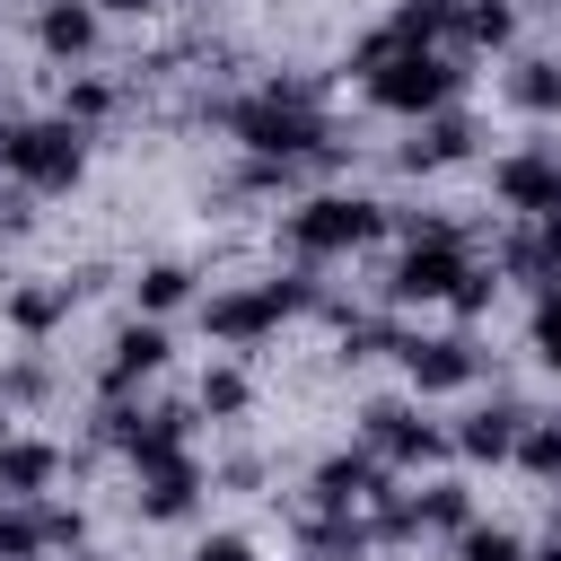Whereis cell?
I'll return each mask as SVG.
<instances>
[{
  "label": "cell",
  "mask_w": 561,
  "mask_h": 561,
  "mask_svg": "<svg viewBox=\"0 0 561 561\" xmlns=\"http://www.w3.org/2000/svg\"><path fill=\"white\" fill-rule=\"evenodd\" d=\"M228 131H237L263 167H298L307 149H324V123H316V105H307L298 88H263V96L228 105Z\"/></svg>",
  "instance_id": "1"
},
{
  "label": "cell",
  "mask_w": 561,
  "mask_h": 561,
  "mask_svg": "<svg viewBox=\"0 0 561 561\" xmlns=\"http://www.w3.org/2000/svg\"><path fill=\"white\" fill-rule=\"evenodd\" d=\"M0 167L35 193H70L88 167V140H79V123H18V131H0Z\"/></svg>",
  "instance_id": "2"
},
{
  "label": "cell",
  "mask_w": 561,
  "mask_h": 561,
  "mask_svg": "<svg viewBox=\"0 0 561 561\" xmlns=\"http://www.w3.org/2000/svg\"><path fill=\"white\" fill-rule=\"evenodd\" d=\"M456 79H465V70H456L447 53H386V61L368 70V96H377L386 114H412V123H421V114H438V105L456 96Z\"/></svg>",
  "instance_id": "3"
},
{
  "label": "cell",
  "mask_w": 561,
  "mask_h": 561,
  "mask_svg": "<svg viewBox=\"0 0 561 561\" xmlns=\"http://www.w3.org/2000/svg\"><path fill=\"white\" fill-rule=\"evenodd\" d=\"M377 228H386V210H377V202H359V193H316L307 210H289V245H298L307 263L351 254V245H368Z\"/></svg>",
  "instance_id": "4"
},
{
  "label": "cell",
  "mask_w": 561,
  "mask_h": 561,
  "mask_svg": "<svg viewBox=\"0 0 561 561\" xmlns=\"http://www.w3.org/2000/svg\"><path fill=\"white\" fill-rule=\"evenodd\" d=\"M307 298H316V280H307V272H289V280H263V289H228V298H210V307H202V324H210L219 342H263V333H272L280 316H298Z\"/></svg>",
  "instance_id": "5"
},
{
  "label": "cell",
  "mask_w": 561,
  "mask_h": 561,
  "mask_svg": "<svg viewBox=\"0 0 561 561\" xmlns=\"http://www.w3.org/2000/svg\"><path fill=\"white\" fill-rule=\"evenodd\" d=\"M456 280H465V245H456L447 219H430V228H412V245H403L386 298H403V307H412V298H456Z\"/></svg>",
  "instance_id": "6"
},
{
  "label": "cell",
  "mask_w": 561,
  "mask_h": 561,
  "mask_svg": "<svg viewBox=\"0 0 561 561\" xmlns=\"http://www.w3.org/2000/svg\"><path fill=\"white\" fill-rule=\"evenodd\" d=\"M491 193H500L508 210H526V219H552V210H561V158H552V149H517V158L491 167Z\"/></svg>",
  "instance_id": "7"
},
{
  "label": "cell",
  "mask_w": 561,
  "mask_h": 561,
  "mask_svg": "<svg viewBox=\"0 0 561 561\" xmlns=\"http://www.w3.org/2000/svg\"><path fill=\"white\" fill-rule=\"evenodd\" d=\"M359 421H368V447H377L386 465H430V456H447V430H430L412 403H368Z\"/></svg>",
  "instance_id": "8"
},
{
  "label": "cell",
  "mask_w": 561,
  "mask_h": 561,
  "mask_svg": "<svg viewBox=\"0 0 561 561\" xmlns=\"http://www.w3.org/2000/svg\"><path fill=\"white\" fill-rule=\"evenodd\" d=\"M403 368H412L421 394H456V386H473L482 351H473L465 333H438V342H403Z\"/></svg>",
  "instance_id": "9"
},
{
  "label": "cell",
  "mask_w": 561,
  "mask_h": 561,
  "mask_svg": "<svg viewBox=\"0 0 561 561\" xmlns=\"http://www.w3.org/2000/svg\"><path fill=\"white\" fill-rule=\"evenodd\" d=\"M465 149H473V123H465L456 105H438V114H421V123H412V140H403V167H412V175H421V167H456Z\"/></svg>",
  "instance_id": "10"
},
{
  "label": "cell",
  "mask_w": 561,
  "mask_h": 561,
  "mask_svg": "<svg viewBox=\"0 0 561 561\" xmlns=\"http://www.w3.org/2000/svg\"><path fill=\"white\" fill-rule=\"evenodd\" d=\"M193 491H202V465H193V456H158V465H140V517H184Z\"/></svg>",
  "instance_id": "11"
},
{
  "label": "cell",
  "mask_w": 561,
  "mask_h": 561,
  "mask_svg": "<svg viewBox=\"0 0 561 561\" xmlns=\"http://www.w3.org/2000/svg\"><path fill=\"white\" fill-rule=\"evenodd\" d=\"M158 368H167V333H158V324H123V333H114V359H105V386L131 394V386L158 377Z\"/></svg>",
  "instance_id": "12"
},
{
  "label": "cell",
  "mask_w": 561,
  "mask_h": 561,
  "mask_svg": "<svg viewBox=\"0 0 561 561\" xmlns=\"http://www.w3.org/2000/svg\"><path fill=\"white\" fill-rule=\"evenodd\" d=\"M35 44H44V53H61V61H79V53L96 44V0H44Z\"/></svg>",
  "instance_id": "13"
},
{
  "label": "cell",
  "mask_w": 561,
  "mask_h": 561,
  "mask_svg": "<svg viewBox=\"0 0 561 561\" xmlns=\"http://www.w3.org/2000/svg\"><path fill=\"white\" fill-rule=\"evenodd\" d=\"M517 430H526V412L517 403H482V412H465V430L447 438V447H465V456H517Z\"/></svg>",
  "instance_id": "14"
},
{
  "label": "cell",
  "mask_w": 561,
  "mask_h": 561,
  "mask_svg": "<svg viewBox=\"0 0 561 561\" xmlns=\"http://www.w3.org/2000/svg\"><path fill=\"white\" fill-rule=\"evenodd\" d=\"M53 473H61V447H44V438H9L0 447V500H35Z\"/></svg>",
  "instance_id": "15"
},
{
  "label": "cell",
  "mask_w": 561,
  "mask_h": 561,
  "mask_svg": "<svg viewBox=\"0 0 561 561\" xmlns=\"http://www.w3.org/2000/svg\"><path fill=\"white\" fill-rule=\"evenodd\" d=\"M70 298H79L70 280H35V289H18V298H9V324H18V333H53V324L70 316Z\"/></svg>",
  "instance_id": "16"
},
{
  "label": "cell",
  "mask_w": 561,
  "mask_h": 561,
  "mask_svg": "<svg viewBox=\"0 0 561 561\" xmlns=\"http://www.w3.org/2000/svg\"><path fill=\"white\" fill-rule=\"evenodd\" d=\"M403 508H412V535H421V526H456V535L473 526V491H465V482H430V491H412Z\"/></svg>",
  "instance_id": "17"
},
{
  "label": "cell",
  "mask_w": 561,
  "mask_h": 561,
  "mask_svg": "<svg viewBox=\"0 0 561 561\" xmlns=\"http://www.w3.org/2000/svg\"><path fill=\"white\" fill-rule=\"evenodd\" d=\"M508 96H517L526 114H561V61H552V53L517 61V70H508Z\"/></svg>",
  "instance_id": "18"
},
{
  "label": "cell",
  "mask_w": 561,
  "mask_h": 561,
  "mask_svg": "<svg viewBox=\"0 0 561 561\" xmlns=\"http://www.w3.org/2000/svg\"><path fill=\"white\" fill-rule=\"evenodd\" d=\"M456 35H465V44H508V35H517V9H508V0H465V9H456Z\"/></svg>",
  "instance_id": "19"
},
{
  "label": "cell",
  "mask_w": 561,
  "mask_h": 561,
  "mask_svg": "<svg viewBox=\"0 0 561 561\" xmlns=\"http://www.w3.org/2000/svg\"><path fill=\"white\" fill-rule=\"evenodd\" d=\"M44 552V517H26V500H0V561H35Z\"/></svg>",
  "instance_id": "20"
},
{
  "label": "cell",
  "mask_w": 561,
  "mask_h": 561,
  "mask_svg": "<svg viewBox=\"0 0 561 561\" xmlns=\"http://www.w3.org/2000/svg\"><path fill=\"white\" fill-rule=\"evenodd\" d=\"M184 298H193V272H184V263H149V272H140V307H149V316H167V307H184Z\"/></svg>",
  "instance_id": "21"
},
{
  "label": "cell",
  "mask_w": 561,
  "mask_h": 561,
  "mask_svg": "<svg viewBox=\"0 0 561 561\" xmlns=\"http://www.w3.org/2000/svg\"><path fill=\"white\" fill-rule=\"evenodd\" d=\"M517 465L526 473H561V421H526L517 430Z\"/></svg>",
  "instance_id": "22"
},
{
  "label": "cell",
  "mask_w": 561,
  "mask_h": 561,
  "mask_svg": "<svg viewBox=\"0 0 561 561\" xmlns=\"http://www.w3.org/2000/svg\"><path fill=\"white\" fill-rule=\"evenodd\" d=\"M456 561H526V543L508 526H465L456 535Z\"/></svg>",
  "instance_id": "23"
},
{
  "label": "cell",
  "mask_w": 561,
  "mask_h": 561,
  "mask_svg": "<svg viewBox=\"0 0 561 561\" xmlns=\"http://www.w3.org/2000/svg\"><path fill=\"white\" fill-rule=\"evenodd\" d=\"M202 412L237 421V412H245V368H210V377H202Z\"/></svg>",
  "instance_id": "24"
},
{
  "label": "cell",
  "mask_w": 561,
  "mask_h": 561,
  "mask_svg": "<svg viewBox=\"0 0 561 561\" xmlns=\"http://www.w3.org/2000/svg\"><path fill=\"white\" fill-rule=\"evenodd\" d=\"M105 105H114V88H105V79H70V96H61V123H96Z\"/></svg>",
  "instance_id": "25"
},
{
  "label": "cell",
  "mask_w": 561,
  "mask_h": 561,
  "mask_svg": "<svg viewBox=\"0 0 561 561\" xmlns=\"http://www.w3.org/2000/svg\"><path fill=\"white\" fill-rule=\"evenodd\" d=\"M491 289H500V280L465 263V280H456V298H447V307H456V316H482V307H491Z\"/></svg>",
  "instance_id": "26"
},
{
  "label": "cell",
  "mask_w": 561,
  "mask_h": 561,
  "mask_svg": "<svg viewBox=\"0 0 561 561\" xmlns=\"http://www.w3.org/2000/svg\"><path fill=\"white\" fill-rule=\"evenodd\" d=\"M535 351H543V368H561V298H543V316H535Z\"/></svg>",
  "instance_id": "27"
},
{
  "label": "cell",
  "mask_w": 561,
  "mask_h": 561,
  "mask_svg": "<svg viewBox=\"0 0 561 561\" xmlns=\"http://www.w3.org/2000/svg\"><path fill=\"white\" fill-rule=\"evenodd\" d=\"M35 394H44V359H18L9 368V403H35Z\"/></svg>",
  "instance_id": "28"
},
{
  "label": "cell",
  "mask_w": 561,
  "mask_h": 561,
  "mask_svg": "<svg viewBox=\"0 0 561 561\" xmlns=\"http://www.w3.org/2000/svg\"><path fill=\"white\" fill-rule=\"evenodd\" d=\"M88 526H79V508H44V543H79Z\"/></svg>",
  "instance_id": "29"
},
{
  "label": "cell",
  "mask_w": 561,
  "mask_h": 561,
  "mask_svg": "<svg viewBox=\"0 0 561 561\" xmlns=\"http://www.w3.org/2000/svg\"><path fill=\"white\" fill-rule=\"evenodd\" d=\"M193 561H254V543H245V535H210Z\"/></svg>",
  "instance_id": "30"
},
{
  "label": "cell",
  "mask_w": 561,
  "mask_h": 561,
  "mask_svg": "<svg viewBox=\"0 0 561 561\" xmlns=\"http://www.w3.org/2000/svg\"><path fill=\"white\" fill-rule=\"evenodd\" d=\"M105 9H123V18H140V9H158V0H105Z\"/></svg>",
  "instance_id": "31"
},
{
  "label": "cell",
  "mask_w": 561,
  "mask_h": 561,
  "mask_svg": "<svg viewBox=\"0 0 561 561\" xmlns=\"http://www.w3.org/2000/svg\"><path fill=\"white\" fill-rule=\"evenodd\" d=\"M535 561H561V543H543V552H535Z\"/></svg>",
  "instance_id": "32"
},
{
  "label": "cell",
  "mask_w": 561,
  "mask_h": 561,
  "mask_svg": "<svg viewBox=\"0 0 561 561\" xmlns=\"http://www.w3.org/2000/svg\"><path fill=\"white\" fill-rule=\"evenodd\" d=\"M0 447H9V412H0Z\"/></svg>",
  "instance_id": "33"
}]
</instances>
